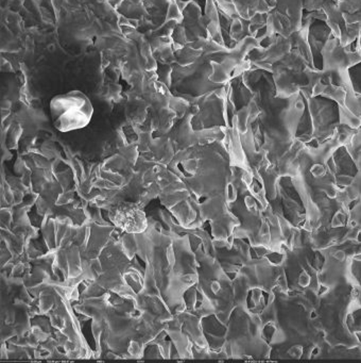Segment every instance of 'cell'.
I'll list each match as a JSON object with an SVG mask.
<instances>
[{
  "label": "cell",
  "mask_w": 361,
  "mask_h": 363,
  "mask_svg": "<svg viewBox=\"0 0 361 363\" xmlns=\"http://www.w3.org/2000/svg\"><path fill=\"white\" fill-rule=\"evenodd\" d=\"M93 108L86 95L70 91L57 95L50 101L53 124L61 131H71L86 126L93 116Z\"/></svg>",
  "instance_id": "6da1fadb"
}]
</instances>
